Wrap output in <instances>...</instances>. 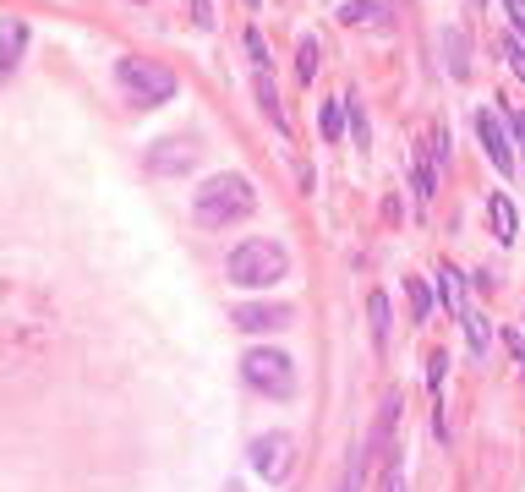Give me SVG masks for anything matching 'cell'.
I'll return each instance as SVG.
<instances>
[{"label":"cell","instance_id":"cell-1","mask_svg":"<svg viewBox=\"0 0 525 492\" xmlns=\"http://www.w3.org/2000/svg\"><path fill=\"white\" fill-rule=\"evenodd\" d=\"M192 214L203 230H225V225H241V219L258 214V186L247 175L225 170V175H208L192 197Z\"/></svg>","mask_w":525,"mask_h":492},{"label":"cell","instance_id":"cell-2","mask_svg":"<svg viewBox=\"0 0 525 492\" xmlns=\"http://www.w3.org/2000/svg\"><path fill=\"white\" fill-rule=\"evenodd\" d=\"M225 274H230V285H241V290H268L290 274V252L274 236H252L225 257Z\"/></svg>","mask_w":525,"mask_h":492},{"label":"cell","instance_id":"cell-3","mask_svg":"<svg viewBox=\"0 0 525 492\" xmlns=\"http://www.w3.org/2000/svg\"><path fill=\"white\" fill-rule=\"evenodd\" d=\"M241 378H247L263 400H290V394H296V361L274 345H258L241 356Z\"/></svg>","mask_w":525,"mask_h":492},{"label":"cell","instance_id":"cell-4","mask_svg":"<svg viewBox=\"0 0 525 492\" xmlns=\"http://www.w3.org/2000/svg\"><path fill=\"white\" fill-rule=\"evenodd\" d=\"M115 77H121V88L132 93L143 110H154V104H165L175 99V72H165V66H154V61H115Z\"/></svg>","mask_w":525,"mask_h":492},{"label":"cell","instance_id":"cell-5","mask_svg":"<svg viewBox=\"0 0 525 492\" xmlns=\"http://www.w3.org/2000/svg\"><path fill=\"white\" fill-rule=\"evenodd\" d=\"M290 465H296V438H290V432H263V438L252 443V471H258L263 482H285Z\"/></svg>","mask_w":525,"mask_h":492},{"label":"cell","instance_id":"cell-6","mask_svg":"<svg viewBox=\"0 0 525 492\" xmlns=\"http://www.w3.org/2000/svg\"><path fill=\"white\" fill-rule=\"evenodd\" d=\"M476 143L487 148V159H493L498 175H515V148H509V126L498 110H476Z\"/></svg>","mask_w":525,"mask_h":492},{"label":"cell","instance_id":"cell-7","mask_svg":"<svg viewBox=\"0 0 525 492\" xmlns=\"http://www.w3.org/2000/svg\"><path fill=\"white\" fill-rule=\"evenodd\" d=\"M148 170H154V175L197 170V137H159V143L148 148Z\"/></svg>","mask_w":525,"mask_h":492},{"label":"cell","instance_id":"cell-8","mask_svg":"<svg viewBox=\"0 0 525 492\" xmlns=\"http://www.w3.org/2000/svg\"><path fill=\"white\" fill-rule=\"evenodd\" d=\"M230 318H236V328H247V334H279V328H290L296 312L279 307V301H247V307H236Z\"/></svg>","mask_w":525,"mask_h":492},{"label":"cell","instance_id":"cell-9","mask_svg":"<svg viewBox=\"0 0 525 492\" xmlns=\"http://www.w3.org/2000/svg\"><path fill=\"white\" fill-rule=\"evenodd\" d=\"M443 143H449L443 132H427L416 143V208L433 203V159H443Z\"/></svg>","mask_w":525,"mask_h":492},{"label":"cell","instance_id":"cell-10","mask_svg":"<svg viewBox=\"0 0 525 492\" xmlns=\"http://www.w3.org/2000/svg\"><path fill=\"white\" fill-rule=\"evenodd\" d=\"M394 427H400V394H389V400L378 405V421H372V438H367V460H383V454H389Z\"/></svg>","mask_w":525,"mask_h":492},{"label":"cell","instance_id":"cell-11","mask_svg":"<svg viewBox=\"0 0 525 492\" xmlns=\"http://www.w3.org/2000/svg\"><path fill=\"white\" fill-rule=\"evenodd\" d=\"M340 22L345 28H389V6L383 0H345Z\"/></svg>","mask_w":525,"mask_h":492},{"label":"cell","instance_id":"cell-12","mask_svg":"<svg viewBox=\"0 0 525 492\" xmlns=\"http://www.w3.org/2000/svg\"><path fill=\"white\" fill-rule=\"evenodd\" d=\"M443 66H449V77H471V39H465V28H443Z\"/></svg>","mask_w":525,"mask_h":492},{"label":"cell","instance_id":"cell-13","mask_svg":"<svg viewBox=\"0 0 525 492\" xmlns=\"http://www.w3.org/2000/svg\"><path fill=\"white\" fill-rule=\"evenodd\" d=\"M487 225H493V236L498 241H515V230H520V214H515V203H509V197L504 192H493V197H487Z\"/></svg>","mask_w":525,"mask_h":492},{"label":"cell","instance_id":"cell-14","mask_svg":"<svg viewBox=\"0 0 525 492\" xmlns=\"http://www.w3.org/2000/svg\"><path fill=\"white\" fill-rule=\"evenodd\" d=\"M22 50H28V28H22V22H0V77L17 72Z\"/></svg>","mask_w":525,"mask_h":492},{"label":"cell","instance_id":"cell-15","mask_svg":"<svg viewBox=\"0 0 525 492\" xmlns=\"http://www.w3.org/2000/svg\"><path fill=\"white\" fill-rule=\"evenodd\" d=\"M438 296H443V307L460 318L465 312V285H460V268H449V263H438Z\"/></svg>","mask_w":525,"mask_h":492},{"label":"cell","instance_id":"cell-16","mask_svg":"<svg viewBox=\"0 0 525 492\" xmlns=\"http://www.w3.org/2000/svg\"><path fill=\"white\" fill-rule=\"evenodd\" d=\"M460 323H465V345H471V356L482 361V356H487V339H493V328H487V318H482L476 307H465Z\"/></svg>","mask_w":525,"mask_h":492},{"label":"cell","instance_id":"cell-17","mask_svg":"<svg viewBox=\"0 0 525 492\" xmlns=\"http://www.w3.org/2000/svg\"><path fill=\"white\" fill-rule=\"evenodd\" d=\"M367 318H372V345H389V296L383 290H372V301H367Z\"/></svg>","mask_w":525,"mask_h":492},{"label":"cell","instance_id":"cell-18","mask_svg":"<svg viewBox=\"0 0 525 492\" xmlns=\"http://www.w3.org/2000/svg\"><path fill=\"white\" fill-rule=\"evenodd\" d=\"M405 296H411L416 323H427V318H433V285H427L422 274H411V279H405Z\"/></svg>","mask_w":525,"mask_h":492},{"label":"cell","instance_id":"cell-19","mask_svg":"<svg viewBox=\"0 0 525 492\" xmlns=\"http://www.w3.org/2000/svg\"><path fill=\"white\" fill-rule=\"evenodd\" d=\"M258 104H263V115H268V121H274L279 132H285V110H279V93H274V82H268V72L258 77Z\"/></svg>","mask_w":525,"mask_h":492},{"label":"cell","instance_id":"cell-20","mask_svg":"<svg viewBox=\"0 0 525 492\" xmlns=\"http://www.w3.org/2000/svg\"><path fill=\"white\" fill-rule=\"evenodd\" d=\"M318 126H323V137H329V143H334V137L345 132V99H329V104H323Z\"/></svg>","mask_w":525,"mask_h":492},{"label":"cell","instance_id":"cell-21","mask_svg":"<svg viewBox=\"0 0 525 492\" xmlns=\"http://www.w3.org/2000/svg\"><path fill=\"white\" fill-rule=\"evenodd\" d=\"M296 77L301 82L318 77V44H312V39H301V50H296Z\"/></svg>","mask_w":525,"mask_h":492},{"label":"cell","instance_id":"cell-22","mask_svg":"<svg viewBox=\"0 0 525 492\" xmlns=\"http://www.w3.org/2000/svg\"><path fill=\"white\" fill-rule=\"evenodd\" d=\"M443 372H449V356H443V350H433V356H427V389H433V400L443 394Z\"/></svg>","mask_w":525,"mask_h":492},{"label":"cell","instance_id":"cell-23","mask_svg":"<svg viewBox=\"0 0 525 492\" xmlns=\"http://www.w3.org/2000/svg\"><path fill=\"white\" fill-rule=\"evenodd\" d=\"M504 61H509V72L525 82V44L520 39H504Z\"/></svg>","mask_w":525,"mask_h":492},{"label":"cell","instance_id":"cell-24","mask_svg":"<svg viewBox=\"0 0 525 492\" xmlns=\"http://www.w3.org/2000/svg\"><path fill=\"white\" fill-rule=\"evenodd\" d=\"M247 50H252V61H258V72H268V44H263L258 28H247Z\"/></svg>","mask_w":525,"mask_h":492},{"label":"cell","instance_id":"cell-25","mask_svg":"<svg viewBox=\"0 0 525 492\" xmlns=\"http://www.w3.org/2000/svg\"><path fill=\"white\" fill-rule=\"evenodd\" d=\"M504 6H509V22H515L520 44H525V0H504Z\"/></svg>","mask_w":525,"mask_h":492},{"label":"cell","instance_id":"cell-26","mask_svg":"<svg viewBox=\"0 0 525 492\" xmlns=\"http://www.w3.org/2000/svg\"><path fill=\"white\" fill-rule=\"evenodd\" d=\"M509 350H515V361H520V378H525V334H515V328H509Z\"/></svg>","mask_w":525,"mask_h":492},{"label":"cell","instance_id":"cell-27","mask_svg":"<svg viewBox=\"0 0 525 492\" xmlns=\"http://www.w3.org/2000/svg\"><path fill=\"white\" fill-rule=\"evenodd\" d=\"M509 137H515V143L525 148V110H520V115H509Z\"/></svg>","mask_w":525,"mask_h":492},{"label":"cell","instance_id":"cell-28","mask_svg":"<svg viewBox=\"0 0 525 492\" xmlns=\"http://www.w3.org/2000/svg\"><path fill=\"white\" fill-rule=\"evenodd\" d=\"M383 492H405V482H400V476L389 471V487H383Z\"/></svg>","mask_w":525,"mask_h":492},{"label":"cell","instance_id":"cell-29","mask_svg":"<svg viewBox=\"0 0 525 492\" xmlns=\"http://www.w3.org/2000/svg\"><path fill=\"white\" fill-rule=\"evenodd\" d=\"M225 492H241V487H236V482H230V487H225Z\"/></svg>","mask_w":525,"mask_h":492},{"label":"cell","instance_id":"cell-30","mask_svg":"<svg viewBox=\"0 0 525 492\" xmlns=\"http://www.w3.org/2000/svg\"><path fill=\"white\" fill-rule=\"evenodd\" d=\"M247 6H263V0H247Z\"/></svg>","mask_w":525,"mask_h":492}]
</instances>
